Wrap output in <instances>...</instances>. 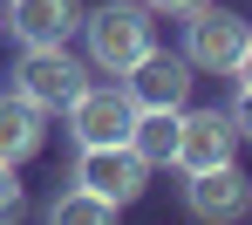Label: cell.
<instances>
[{"label":"cell","mask_w":252,"mask_h":225,"mask_svg":"<svg viewBox=\"0 0 252 225\" xmlns=\"http://www.w3.org/2000/svg\"><path fill=\"white\" fill-rule=\"evenodd\" d=\"M82 34H89V62H95L102 75H129V68L157 48L150 7H143V0H109V7L82 14Z\"/></svg>","instance_id":"cell-1"},{"label":"cell","mask_w":252,"mask_h":225,"mask_svg":"<svg viewBox=\"0 0 252 225\" xmlns=\"http://www.w3.org/2000/svg\"><path fill=\"white\" fill-rule=\"evenodd\" d=\"M246 21L239 14H225V7H191L184 14V62L191 68H205V75H232L239 68V48H246Z\"/></svg>","instance_id":"cell-2"},{"label":"cell","mask_w":252,"mask_h":225,"mask_svg":"<svg viewBox=\"0 0 252 225\" xmlns=\"http://www.w3.org/2000/svg\"><path fill=\"white\" fill-rule=\"evenodd\" d=\"M82 75H89V68L68 55V41L28 48V55H21V68H14V96H28L34 109H68L75 89H82Z\"/></svg>","instance_id":"cell-3"},{"label":"cell","mask_w":252,"mask_h":225,"mask_svg":"<svg viewBox=\"0 0 252 225\" xmlns=\"http://www.w3.org/2000/svg\"><path fill=\"white\" fill-rule=\"evenodd\" d=\"M75 184L102 191L109 205H129V198H143L150 164H143L129 143H82V157H75Z\"/></svg>","instance_id":"cell-4"},{"label":"cell","mask_w":252,"mask_h":225,"mask_svg":"<svg viewBox=\"0 0 252 225\" xmlns=\"http://www.w3.org/2000/svg\"><path fill=\"white\" fill-rule=\"evenodd\" d=\"M129 116H136V102H129L116 82H82L75 102H68V136H75V143H123Z\"/></svg>","instance_id":"cell-5"},{"label":"cell","mask_w":252,"mask_h":225,"mask_svg":"<svg viewBox=\"0 0 252 225\" xmlns=\"http://www.w3.org/2000/svg\"><path fill=\"white\" fill-rule=\"evenodd\" d=\"M191 82H198V75H191V62H184V55L150 48V55L123 75V96L136 102V109H184V102H191Z\"/></svg>","instance_id":"cell-6"},{"label":"cell","mask_w":252,"mask_h":225,"mask_svg":"<svg viewBox=\"0 0 252 225\" xmlns=\"http://www.w3.org/2000/svg\"><path fill=\"white\" fill-rule=\"evenodd\" d=\"M232 150H239V130H232V116H225V109H184V116H177V150H170V164H177V171L232 164Z\"/></svg>","instance_id":"cell-7"},{"label":"cell","mask_w":252,"mask_h":225,"mask_svg":"<svg viewBox=\"0 0 252 225\" xmlns=\"http://www.w3.org/2000/svg\"><path fill=\"white\" fill-rule=\"evenodd\" d=\"M184 205L198 212V219L211 225H225V219H246V205H252V184L239 164H205V171H184Z\"/></svg>","instance_id":"cell-8"},{"label":"cell","mask_w":252,"mask_h":225,"mask_svg":"<svg viewBox=\"0 0 252 225\" xmlns=\"http://www.w3.org/2000/svg\"><path fill=\"white\" fill-rule=\"evenodd\" d=\"M82 28V0H7V34L21 48H55Z\"/></svg>","instance_id":"cell-9"},{"label":"cell","mask_w":252,"mask_h":225,"mask_svg":"<svg viewBox=\"0 0 252 225\" xmlns=\"http://www.w3.org/2000/svg\"><path fill=\"white\" fill-rule=\"evenodd\" d=\"M41 143H48V109H34L28 96H0V157L28 164Z\"/></svg>","instance_id":"cell-10"},{"label":"cell","mask_w":252,"mask_h":225,"mask_svg":"<svg viewBox=\"0 0 252 225\" xmlns=\"http://www.w3.org/2000/svg\"><path fill=\"white\" fill-rule=\"evenodd\" d=\"M177 116H184V109H136L123 143L143 157V164H170V150H177Z\"/></svg>","instance_id":"cell-11"},{"label":"cell","mask_w":252,"mask_h":225,"mask_svg":"<svg viewBox=\"0 0 252 225\" xmlns=\"http://www.w3.org/2000/svg\"><path fill=\"white\" fill-rule=\"evenodd\" d=\"M116 212H123V205H109V198L89 191V184H68V191L48 205V219H55V225H109Z\"/></svg>","instance_id":"cell-12"},{"label":"cell","mask_w":252,"mask_h":225,"mask_svg":"<svg viewBox=\"0 0 252 225\" xmlns=\"http://www.w3.org/2000/svg\"><path fill=\"white\" fill-rule=\"evenodd\" d=\"M21 212V184H14V164L0 157V219H14Z\"/></svg>","instance_id":"cell-13"},{"label":"cell","mask_w":252,"mask_h":225,"mask_svg":"<svg viewBox=\"0 0 252 225\" xmlns=\"http://www.w3.org/2000/svg\"><path fill=\"white\" fill-rule=\"evenodd\" d=\"M225 116H232V130H239V136H252V89H239V102H232Z\"/></svg>","instance_id":"cell-14"},{"label":"cell","mask_w":252,"mask_h":225,"mask_svg":"<svg viewBox=\"0 0 252 225\" xmlns=\"http://www.w3.org/2000/svg\"><path fill=\"white\" fill-rule=\"evenodd\" d=\"M150 14H191V7H205V0H143Z\"/></svg>","instance_id":"cell-15"},{"label":"cell","mask_w":252,"mask_h":225,"mask_svg":"<svg viewBox=\"0 0 252 225\" xmlns=\"http://www.w3.org/2000/svg\"><path fill=\"white\" fill-rule=\"evenodd\" d=\"M232 75H239V89H252V34H246V48H239V68H232Z\"/></svg>","instance_id":"cell-16"},{"label":"cell","mask_w":252,"mask_h":225,"mask_svg":"<svg viewBox=\"0 0 252 225\" xmlns=\"http://www.w3.org/2000/svg\"><path fill=\"white\" fill-rule=\"evenodd\" d=\"M0 34H7V0H0Z\"/></svg>","instance_id":"cell-17"}]
</instances>
